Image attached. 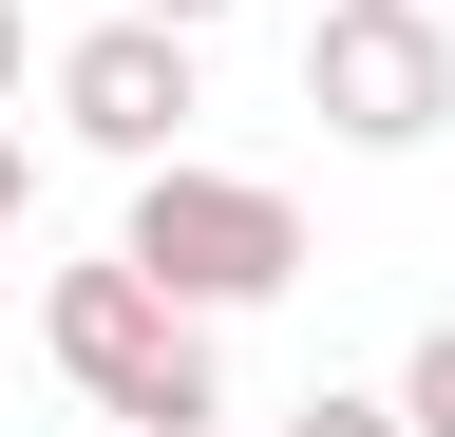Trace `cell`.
Here are the masks:
<instances>
[{
    "mask_svg": "<svg viewBox=\"0 0 455 437\" xmlns=\"http://www.w3.org/2000/svg\"><path fill=\"white\" fill-rule=\"evenodd\" d=\"M284 437H418V418H398V400H361V380H323V400L284 418Z\"/></svg>",
    "mask_w": 455,
    "mask_h": 437,
    "instance_id": "6",
    "label": "cell"
},
{
    "mask_svg": "<svg viewBox=\"0 0 455 437\" xmlns=\"http://www.w3.org/2000/svg\"><path fill=\"white\" fill-rule=\"evenodd\" d=\"M20 77H38V38H20V0H0V115H20Z\"/></svg>",
    "mask_w": 455,
    "mask_h": 437,
    "instance_id": "8",
    "label": "cell"
},
{
    "mask_svg": "<svg viewBox=\"0 0 455 437\" xmlns=\"http://www.w3.org/2000/svg\"><path fill=\"white\" fill-rule=\"evenodd\" d=\"M20 229H38V152L0 134V266H20Z\"/></svg>",
    "mask_w": 455,
    "mask_h": 437,
    "instance_id": "7",
    "label": "cell"
},
{
    "mask_svg": "<svg viewBox=\"0 0 455 437\" xmlns=\"http://www.w3.org/2000/svg\"><path fill=\"white\" fill-rule=\"evenodd\" d=\"M398 418H418V437H455V323H436L418 361H398Z\"/></svg>",
    "mask_w": 455,
    "mask_h": 437,
    "instance_id": "5",
    "label": "cell"
},
{
    "mask_svg": "<svg viewBox=\"0 0 455 437\" xmlns=\"http://www.w3.org/2000/svg\"><path fill=\"white\" fill-rule=\"evenodd\" d=\"M152 20H190V38H209V20H228V0H152Z\"/></svg>",
    "mask_w": 455,
    "mask_h": 437,
    "instance_id": "9",
    "label": "cell"
},
{
    "mask_svg": "<svg viewBox=\"0 0 455 437\" xmlns=\"http://www.w3.org/2000/svg\"><path fill=\"white\" fill-rule=\"evenodd\" d=\"M38 343L57 380H76L95 418H152V437H209L228 418V361H209V304H171L133 247H95V266H57L38 286Z\"/></svg>",
    "mask_w": 455,
    "mask_h": 437,
    "instance_id": "1",
    "label": "cell"
},
{
    "mask_svg": "<svg viewBox=\"0 0 455 437\" xmlns=\"http://www.w3.org/2000/svg\"><path fill=\"white\" fill-rule=\"evenodd\" d=\"M304 115L341 152H418L455 115V0H323L304 20Z\"/></svg>",
    "mask_w": 455,
    "mask_h": 437,
    "instance_id": "3",
    "label": "cell"
},
{
    "mask_svg": "<svg viewBox=\"0 0 455 437\" xmlns=\"http://www.w3.org/2000/svg\"><path fill=\"white\" fill-rule=\"evenodd\" d=\"M114 437H152V418H114Z\"/></svg>",
    "mask_w": 455,
    "mask_h": 437,
    "instance_id": "10",
    "label": "cell"
},
{
    "mask_svg": "<svg viewBox=\"0 0 455 437\" xmlns=\"http://www.w3.org/2000/svg\"><path fill=\"white\" fill-rule=\"evenodd\" d=\"M190 115H209V77H190V20H95V38H57V134L76 152H114V172H152V152H190Z\"/></svg>",
    "mask_w": 455,
    "mask_h": 437,
    "instance_id": "4",
    "label": "cell"
},
{
    "mask_svg": "<svg viewBox=\"0 0 455 437\" xmlns=\"http://www.w3.org/2000/svg\"><path fill=\"white\" fill-rule=\"evenodd\" d=\"M114 247H133L171 304H209V323L304 286V209H284L266 172H209V152H152V172H133V229H114Z\"/></svg>",
    "mask_w": 455,
    "mask_h": 437,
    "instance_id": "2",
    "label": "cell"
}]
</instances>
